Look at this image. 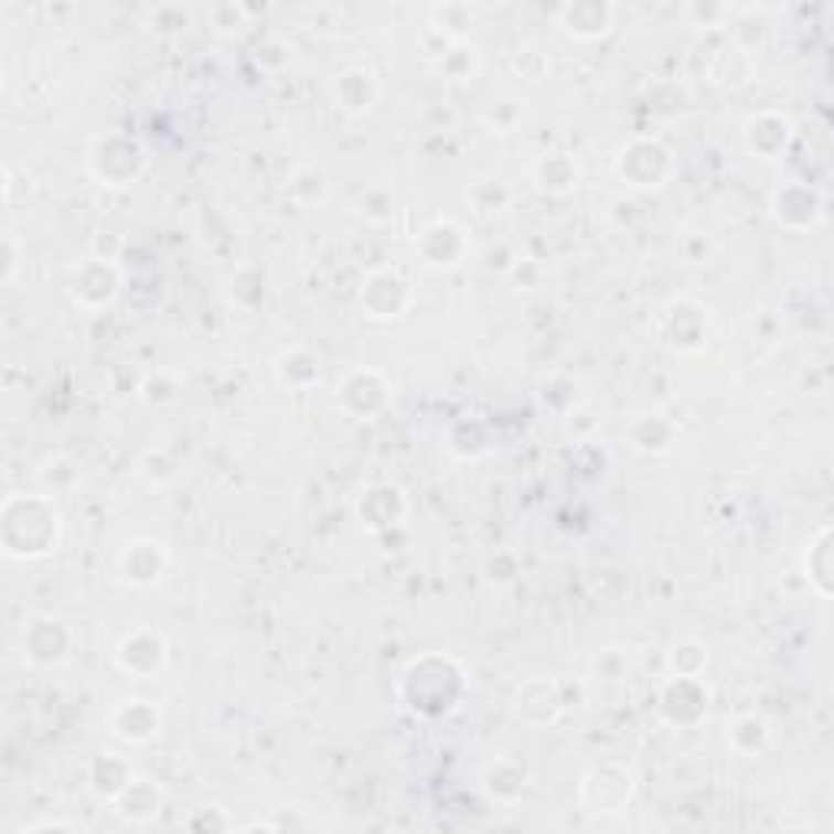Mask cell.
Here are the masks:
<instances>
[{
    "label": "cell",
    "instance_id": "obj_1",
    "mask_svg": "<svg viewBox=\"0 0 834 834\" xmlns=\"http://www.w3.org/2000/svg\"><path fill=\"white\" fill-rule=\"evenodd\" d=\"M560 23L570 36H580V40H594V36H603L613 23V7L607 3H570L560 10Z\"/></svg>",
    "mask_w": 834,
    "mask_h": 834
}]
</instances>
